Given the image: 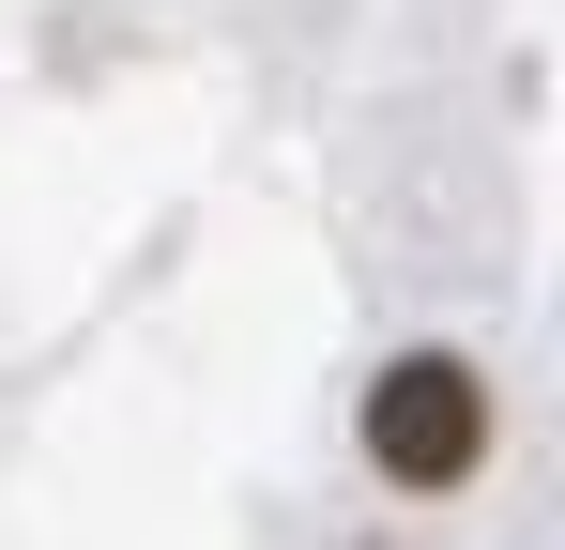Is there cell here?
<instances>
[{
    "label": "cell",
    "mask_w": 565,
    "mask_h": 550,
    "mask_svg": "<svg viewBox=\"0 0 565 550\" xmlns=\"http://www.w3.org/2000/svg\"><path fill=\"white\" fill-rule=\"evenodd\" d=\"M367 458L397 489H459L473 458H489V382H473L459 352H397L367 382Z\"/></svg>",
    "instance_id": "obj_1"
}]
</instances>
